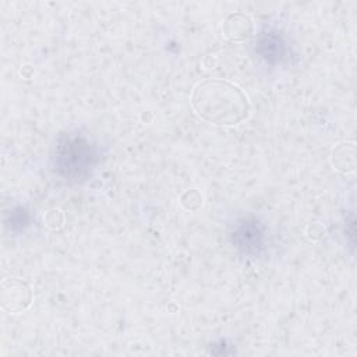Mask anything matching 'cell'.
<instances>
[{
	"instance_id": "4",
	"label": "cell",
	"mask_w": 357,
	"mask_h": 357,
	"mask_svg": "<svg viewBox=\"0 0 357 357\" xmlns=\"http://www.w3.org/2000/svg\"><path fill=\"white\" fill-rule=\"evenodd\" d=\"M1 308L8 314L25 311L33 298L31 286L21 279H4L1 282Z\"/></svg>"
},
{
	"instance_id": "1",
	"label": "cell",
	"mask_w": 357,
	"mask_h": 357,
	"mask_svg": "<svg viewBox=\"0 0 357 357\" xmlns=\"http://www.w3.org/2000/svg\"><path fill=\"white\" fill-rule=\"evenodd\" d=\"M195 113L205 121L219 126H233L243 121L250 110L244 92L223 79H205L191 95Z\"/></svg>"
},
{
	"instance_id": "5",
	"label": "cell",
	"mask_w": 357,
	"mask_h": 357,
	"mask_svg": "<svg viewBox=\"0 0 357 357\" xmlns=\"http://www.w3.org/2000/svg\"><path fill=\"white\" fill-rule=\"evenodd\" d=\"M287 52V43L279 31L268 28L258 33L255 42V53L265 63L276 66L286 59Z\"/></svg>"
},
{
	"instance_id": "10",
	"label": "cell",
	"mask_w": 357,
	"mask_h": 357,
	"mask_svg": "<svg viewBox=\"0 0 357 357\" xmlns=\"http://www.w3.org/2000/svg\"><path fill=\"white\" fill-rule=\"evenodd\" d=\"M45 222L52 229H59L63 225V213L59 209H50L47 211L45 216Z\"/></svg>"
},
{
	"instance_id": "8",
	"label": "cell",
	"mask_w": 357,
	"mask_h": 357,
	"mask_svg": "<svg viewBox=\"0 0 357 357\" xmlns=\"http://www.w3.org/2000/svg\"><path fill=\"white\" fill-rule=\"evenodd\" d=\"M31 222L29 212L24 206H14L10 212V218L6 219V225L13 231H21L24 230Z\"/></svg>"
},
{
	"instance_id": "6",
	"label": "cell",
	"mask_w": 357,
	"mask_h": 357,
	"mask_svg": "<svg viewBox=\"0 0 357 357\" xmlns=\"http://www.w3.org/2000/svg\"><path fill=\"white\" fill-rule=\"evenodd\" d=\"M223 33L231 42H244L252 33V22L243 13L230 14L223 22Z\"/></svg>"
},
{
	"instance_id": "2",
	"label": "cell",
	"mask_w": 357,
	"mask_h": 357,
	"mask_svg": "<svg viewBox=\"0 0 357 357\" xmlns=\"http://www.w3.org/2000/svg\"><path fill=\"white\" fill-rule=\"evenodd\" d=\"M99 163V149L79 131H66L54 142L52 166L54 173L68 183H82L91 177Z\"/></svg>"
},
{
	"instance_id": "7",
	"label": "cell",
	"mask_w": 357,
	"mask_h": 357,
	"mask_svg": "<svg viewBox=\"0 0 357 357\" xmlns=\"http://www.w3.org/2000/svg\"><path fill=\"white\" fill-rule=\"evenodd\" d=\"M332 163L336 169L342 172L354 170V145L340 144L332 152Z\"/></svg>"
},
{
	"instance_id": "9",
	"label": "cell",
	"mask_w": 357,
	"mask_h": 357,
	"mask_svg": "<svg viewBox=\"0 0 357 357\" xmlns=\"http://www.w3.org/2000/svg\"><path fill=\"white\" fill-rule=\"evenodd\" d=\"M183 206L185 209H190V211H195L198 209L201 205H202V197L195 191V190H190V191H185L181 198H180Z\"/></svg>"
},
{
	"instance_id": "3",
	"label": "cell",
	"mask_w": 357,
	"mask_h": 357,
	"mask_svg": "<svg viewBox=\"0 0 357 357\" xmlns=\"http://www.w3.org/2000/svg\"><path fill=\"white\" fill-rule=\"evenodd\" d=\"M230 237L233 245L240 252L247 255H258L265 245V227L252 216L241 218L236 223Z\"/></svg>"
}]
</instances>
